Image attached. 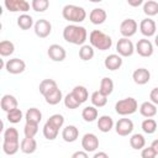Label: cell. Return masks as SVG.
<instances>
[{
    "label": "cell",
    "instance_id": "obj_6",
    "mask_svg": "<svg viewBox=\"0 0 158 158\" xmlns=\"http://www.w3.org/2000/svg\"><path fill=\"white\" fill-rule=\"evenodd\" d=\"M138 28V23L133 19H125L120 23V33L122 35L123 38H130L136 35Z\"/></svg>",
    "mask_w": 158,
    "mask_h": 158
},
{
    "label": "cell",
    "instance_id": "obj_12",
    "mask_svg": "<svg viewBox=\"0 0 158 158\" xmlns=\"http://www.w3.org/2000/svg\"><path fill=\"white\" fill-rule=\"evenodd\" d=\"M81 147L85 152H95L99 148V138L95 133H85L81 138Z\"/></svg>",
    "mask_w": 158,
    "mask_h": 158
},
{
    "label": "cell",
    "instance_id": "obj_44",
    "mask_svg": "<svg viewBox=\"0 0 158 158\" xmlns=\"http://www.w3.org/2000/svg\"><path fill=\"white\" fill-rule=\"evenodd\" d=\"M141 157H142V158H156V157H157V153H156V151L152 148V146H149V147H144V148L142 149Z\"/></svg>",
    "mask_w": 158,
    "mask_h": 158
},
{
    "label": "cell",
    "instance_id": "obj_23",
    "mask_svg": "<svg viewBox=\"0 0 158 158\" xmlns=\"http://www.w3.org/2000/svg\"><path fill=\"white\" fill-rule=\"evenodd\" d=\"M38 89H40V93H41L43 96H46V95L49 94L51 91L58 89V85H57V81L53 80V79H43V80L40 83Z\"/></svg>",
    "mask_w": 158,
    "mask_h": 158
},
{
    "label": "cell",
    "instance_id": "obj_42",
    "mask_svg": "<svg viewBox=\"0 0 158 158\" xmlns=\"http://www.w3.org/2000/svg\"><path fill=\"white\" fill-rule=\"evenodd\" d=\"M4 141H20L19 131L15 127H9L4 132Z\"/></svg>",
    "mask_w": 158,
    "mask_h": 158
},
{
    "label": "cell",
    "instance_id": "obj_1",
    "mask_svg": "<svg viewBox=\"0 0 158 158\" xmlns=\"http://www.w3.org/2000/svg\"><path fill=\"white\" fill-rule=\"evenodd\" d=\"M63 38L75 46H84L85 41L88 40V31L84 26L79 25H68L63 30Z\"/></svg>",
    "mask_w": 158,
    "mask_h": 158
},
{
    "label": "cell",
    "instance_id": "obj_22",
    "mask_svg": "<svg viewBox=\"0 0 158 158\" xmlns=\"http://www.w3.org/2000/svg\"><path fill=\"white\" fill-rule=\"evenodd\" d=\"M20 149L22 153L25 154H32L36 152L37 149V141L35 138H27L25 137L22 141H21V144H20Z\"/></svg>",
    "mask_w": 158,
    "mask_h": 158
},
{
    "label": "cell",
    "instance_id": "obj_14",
    "mask_svg": "<svg viewBox=\"0 0 158 158\" xmlns=\"http://www.w3.org/2000/svg\"><path fill=\"white\" fill-rule=\"evenodd\" d=\"M139 31L144 37H152L156 35L157 23L151 17H146L139 22Z\"/></svg>",
    "mask_w": 158,
    "mask_h": 158
},
{
    "label": "cell",
    "instance_id": "obj_37",
    "mask_svg": "<svg viewBox=\"0 0 158 158\" xmlns=\"http://www.w3.org/2000/svg\"><path fill=\"white\" fill-rule=\"evenodd\" d=\"M141 127H142V131H143L144 133H147V135L154 133V132L157 131V128H158L157 122H156V120H153V118H146V120H143Z\"/></svg>",
    "mask_w": 158,
    "mask_h": 158
},
{
    "label": "cell",
    "instance_id": "obj_16",
    "mask_svg": "<svg viewBox=\"0 0 158 158\" xmlns=\"http://www.w3.org/2000/svg\"><path fill=\"white\" fill-rule=\"evenodd\" d=\"M104 65H105V68L109 69V70H112V72H114V70H117V69H120L121 65H122V57L118 56L117 53L109 54V56L105 58V60H104Z\"/></svg>",
    "mask_w": 158,
    "mask_h": 158
},
{
    "label": "cell",
    "instance_id": "obj_49",
    "mask_svg": "<svg viewBox=\"0 0 158 158\" xmlns=\"http://www.w3.org/2000/svg\"><path fill=\"white\" fill-rule=\"evenodd\" d=\"M151 146H152V148L156 151V153H157V156H158V139H154Z\"/></svg>",
    "mask_w": 158,
    "mask_h": 158
},
{
    "label": "cell",
    "instance_id": "obj_10",
    "mask_svg": "<svg viewBox=\"0 0 158 158\" xmlns=\"http://www.w3.org/2000/svg\"><path fill=\"white\" fill-rule=\"evenodd\" d=\"M115 131H116V133L118 136H122V137L131 135L132 131H133V122H132V120H130L127 117L120 118L115 123Z\"/></svg>",
    "mask_w": 158,
    "mask_h": 158
},
{
    "label": "cell",
    "instance_id": "obj_51",
    "mask_svg": "<svg viewBox=\"0 0 158 158\" xmlns=\"http://www.w3.org/2000/svg\"><path fill=\"white\" fill-rule=\"evenodd\" d=\"M157 130H158V128H157Z\"/></svg>",
    "mask_w": 158,
    "mask_h": 158
},
{
    "label": "cell",
    "instance_id": "obj_38",
    "mask_svg": "<svg viewBox=\"0 0 158 158\" xmlns=\"http://www.w3.org/2000/svg\"><path fill=\"white\" fill-rule=\"evenodd\" d=\"M64 105L67 109H70V110H74V109H78L81 104L79 102V100L73 95V93H69L64 96Z\"/></svg>",
    "mask_w": 158,
    "mask_h": 158
},
{
    "label": "cell",
    "instance_id": "obj_21",
    "mask_svg": "<svg viewBox=\"0 0 158 158\" xmlns=\"http://www.w3.org/2000/svg\"><path fill=\"white\" fill-rule=\"evenodd\" d=\"M139 114L146 118H152L157 114V106L151 101H144L139 106Z\"/></svg>",
    "mask_w": 158,
    "mask_h": 158
},
{
    "label": "cell",
    "instance_id": "obj_11",
    "mask_svg": "<svg viewBox=\"0 0 158 158\" xmlns=\"http://www.w3.org/2000/svg\"><path fill=\"white\" fill-rule=\"evenodd\" d=\"M135 51L141 56V57H151L153 54V43L148 38H141L135 46Z\"/></svg>",
    "mask_w": 158,
    "mask_h": 158
},
{
    "label": "cell",
    "instance_id": "obj_31",
    "mask_svg": "<svg viewBox=\"0 0 158 158\" xmlns=\"http://www.w3.org/2000/svg\"><path fill=\"white\" fill-rule=\"evenodd\" d=\"M58 132H59V130L57 127H54L51 122L46 121V123L43 126V136H44V138H47L48 141H53V139L57 138Z\"/></svg>",
    "mask_w": 158,
    "mask_h": 158
},
{
    "label": "cell",
    "instance_id": "obj_30",
    "mask_svg": "<svg viewBox=\"0 0 158 158\" xmlns=\"http://www.w3.org/2000/svg\"><path fill=\"white\" fill-rule=\"evenodd\" d=\"M43 98H44V100H46L47 104H49V105H57V104H59V102L62 101L63 94H62V90L58 88V89L51 91L49 94H47V95L43 96Z\"/></svg>",
    "mask_w": 158,
    "mask_h": 158
},
{
    "label": "cell",
    "instance_id": "obj_41",
    "mask_svg": "<svg viewBox=\"0 0 158 158\" xmlns=\"http://www.w3.org/2000/svg\"><path fill=\"white\" fill-rule=\"evenodd\" d=\"M49 1L48 0H32L31 1V7L37 11V12H43L48 9Z\"/></svg>",
    "mask_w": 158,
    "mask_h": 158
},
{
    "label": "cell",
    "instance_id": "obj_24",
    "mask_svg": "<svg viewBox=\"0 0 158 158\" xmlns=\"http://www.w3.org/2000/svg\"><path fill=\"white\" fill-rule=\"evenodd\" d=\"M99 91H100L102 95H105V96L111 95L112 91H114V81H112V79L109 78V77H104V78L101 79V81H100Z\"/></svg>",
    "mask_w": 158,
    "mask_h": 158
},
{
    "label": "cell",
    "instance_id": "obj_33",
    "mask_svg": "<svg viewBox=\"0 0 158 158\" xmlns=\"http://www.w3.org/2000/svg\"><path fill=\"white\" fill-rule=\"evenodd\" d=\"M90 100H91L93 106H95V107H102V106H105L107 104V96L102 95L99 90H96V91H94L91 94Z\"/></svg>",
    "mask_w": 158,
    "mask_h": 158
},
{
    "label": "cell",
    "instance_id": "obj_9",
    "mask_svg": "<svg viewBox=\"0 0 158 158\" xmlns=\"http://www.w3.org/2000/svg\"><path fill=\"white\" fill-rule=\"evenodd\" d=\"M5 69L7 73L10 74H21L25 72L26 69V63L23 59H20V58H12V59H9L6 63H5Z\"/></svg>",
    "mask_w": 158,
    "mask_h": 158
},
{
    "label": "cell",
    "instance_id": "obj_15",
    "mask_svg": "<svg viewBox=\"0 0 158 158\" xmlns=\"http://www.w3.org/2000/svg\"><path fill=\"white\" fill-rule=\"evenodd\" d=\"M132 79L137 85H144L151 80V73L146 68H137L132 73Z\"/></svg>",
    "mask_w": 158,
    "mask_h": 158
},
{
    "label": "cell",
    "instance_id": "obj_34",
    "mask_svg": "<svg viewBox=\"0 0 158 158\" xmlns=\"http://www.w3.org/2000/svg\"><path fill=\"white\" fill-rule=\"evenodd\" d=\"M94 54H95L94 48L90 44H84V46H81L79 48V57L84 62H88V60L93 59L94 58Z\"/></svg>",
    "mask_w": 158,
    "mask_h": 158
},
{
    "label": "cell",
    "instance_id": "obj_40",
    "mask_svg": "<svg viewBox=\"0 0 158 158\" xmlns=\"http://www.w3.org/2000/svg\"><path fill=\"white\" fill-rule=\"evenodd\" d=\"M6 118H7V121H9L10 123H19V122L23 118V114H22L21 109L17 107V109H14V110H11L10 112H7Z\"/></svg>",
    "mask_w": 158,
    "mask_h": 158
},
{
    "label": "cell",
    "instance_id": "obj_27",
    "mask_svg": "<svg viewBox=\"0 0 158 158\" xmlns=\"http://www.w3.org/2000/svg\"><path fill=\"white\" fill-rule=\"evenodd\" d=\"M98 116H99V112H98V109L95 106H85L81 111V117L86 122L95 121L98 118Z\"/></svg>",
    "mask_w": 158,
    "mask_h": 158
},
{
    "label": "cell",
    "instance_id": "obj_48",
    "mask_svg": "<svg viewBox=\"0 0 158 158\" xmlns=\"http://www.w3.org/2000/svg\"><path fill=\"white\" fill-rule=\"evenodd\" d=\"M93 158H109V154H107L106 152L100 151V152H96V153L93 156Z\"/></svg>",
    "mask_w": 158,
    "mask_h": 158
},
{
    "label": "cell",
    "instance_id": "obj_29",
    "mask_svg": "<svg viewBox=\"0 0 158 158\" xmlns=\"http://www.w3.org/2000/svg\"><path fill=\"white\" fill-rule=\"evenodd\" d=\"M72 93L79 100L80 104L85 102L88 100V98H89V91H88V89L84 85H75L74 89L72 90Z\"/></svg>",
    "mask_w": 158,
    "mask_h": 158
},
{
    "label": "cell",
    "instance_id": "obj_32",
    "mask_svg": "<svg viewBox=\"0 0 158 158\" xmlns=\"http://www.w3.org/2000/svg\"><path fill=\"white\" fill-rule=\"evenodd\" d=\"M130 146L133 148V149H143L144 146H146V138L141 133H135L131 136L130 138Z\"/></svg>",
    "mask_w": 158,
    "mask_h": 158
},
{
    "label": "cell",
    "instance_id": "obj_13",
    "mask_svg": "<svg viewBox=\"0 0 158 158\" xmlns=\"http://www.w3.org/2000/svg\"><path fill=\"white\" fill-rule=\"evenodd\" d=\"M47 54L49 57V59H52L53 62H63L67 57V52L64 49V47H62L60 44L53 43L48 47Z\"/></svg>",
    "mask_w": 158,
    "mask_h": 158
},
{
    "label": "cell",
    "instance_id": "obj_26",
    "mask_svg": "<svg viewBox=\"0 0 158 158\" xmlns=\"http://www.w3.org/2000/svg\"><path fill=\"white\" fill-rule=\"evenodd\" d=\"M17 26H19L21 30H23V31L30 30L32 26H35L32 16L28 15V14H21V15L17 17Z\"/></svg>",
    "mask_w": 158,
    "mask_h": 158
},
{
    "label": "cell",
    "instance_id": "obj_4",
    "mask_svg": "<svg viewBox=\"0 0 158 158\" xmlns=\"http://www.w3.org/2000/svg\"><path fill=\"white\" fill-rule=\"evenodd\" d=\"M138 110V102L135 98H125L115 104V111L121 116H128Z\"/></svg>",
    "mask_w": 158,
    "mask_h": 158
},
{
    "label": "cell",
    "instance_id": "obj_8",
    "mask_svg": "<svg viewBox=\"0 0 158 158\" xmlns=\"http://www.w3.org/2000/svg\"><path fill=\"white\" fill-rule=\"evenodd\" d=\"M33 30H35V33L37 37L40 38H46L51 35L52 32V25L48 20L46 19H40L35 22V26H33Z\"/></svg>",
    "mask_w": 158,
    "mask_h": 158
},
{
    "label": "cell",
    "instance_id": "obj_35",
    "mask_svg": "<svg viewBox=\"0 0 158 158\" xmlns=\"http://www.w3.org/2000/svg\"><path fill=\"white\" fill-rule=\"evenodd\" d=\"M143 12L151 17V16H156L158 14V1L154 0H148L146 2H143Z\"/></svg>",
    "mask_w": 158,
    "mask_h": 158
},
{
    "label": "cell",
    "instance_id": "obj_7",
    "mask_svg": "<svg viewBox=\"0 0 158 158\" xmlns=\"http://www.w3.org/2000/svg\"><path fill=\"white\" fill-rule=\"evenodd\" d=\"M4 5L10 12L26 14L30 10V2H27L26 0H5Z\"/></svg>",
    "mask_w": 158,
    "mask_h": 158
},
{
    "label": "cell",
    "instance_id": "obj_46",
    "mask_svg": "<svg viewBox=\"0 0 158 158\" xmlns=\"http://www.w3.org/2000/svg\"><path fill=\"white\" fill-rule=\"evenodd\" d=\"M70 158H89V156H88V152L85 151H77L72 154Z\"/></svg>",
    "mask_w": 158,
    "mask_h": 158
},
{
    "label": "cell",
    "instance_id": "obj_19",
    "mask_svg": "<svg viewBox=\"0 0 158 158\" xmlns=\"http://www.w3.org/2000/svg\"><path fill=\"white\" fill-rule=\"evenodd\" d=\"M78 137H79V130L74 125H68L62 131V138L68 143L75 142Z\"/></svg>",
    "mask_w": 158,
    "mask_h": 158
},
{
    "label": "cell",
    "instance_id": "obj_39",
    "mask_svg": "<svg viewBox=\"0 0 158 158\" xmlns=\"http://www.w3.org/2000/svg\"><path fill=\"white\" fill-rule=\"evenodd\" d=\"M38 132V123H33V122H26L25 127H23V133L25 137L27 138H35V136Z\"/></svg>",
    "mask_w": 158,
    "mask_h": 158
},
{
    "label": "cell",
    "instance_id": "obj_2",
    "mask_svg": "<svg viewBox=\"0 0 158 158\" xmlns=\"http://www.w3.org/2000/svg\"><path fill=\"white\" fill-rule=\"evenodd\" d=\"M89 42L93 48L99 51H107L112 46V38L100 30H93L89 33Z\"/></svg>",
    "mask_w": 158,
    "mask_h": 158
},
{
    "label": "cell",
    "instance_id": "obj_18",
    "mask_svg": "<svg viewBox=\"0 0 158 158\" xmlns=\"http://www.w3.org/2000/svg\"><path fill=\"white\" fill-rule=\"evenodd\" d=\"M106 17H107V14L101 7H95L89 14V20H90V22L93 25H101V23H104L106 21Z\"/></svg>",
    "mask_w": 158,
    "mask_h": 158
},
{
    "label": "cell",
    "instance_id": "obj_36",
    "mask_svg": "<svg viewBox=\"0 0 158 158\" xmlns=\"http://www.w3.org/2000/svg\"><path fill=\"white\" fill-rule=\"evenodd\" d=\"M15 52V44L9 41V40H4L0 42V54L2 57H9Z\"/></svg>",
    "mask_w": 158,
    "mask_h": 158
},
{
    "label": "cell",
    "instance_id": "obj_25",
    "mask_svg": "<svg viewBox=\"0 0 158 158\" xmlns=\"http://www.w3.org/2000/svg\"><path fill=\"white\" fill-rule=\"evenodd\" d=\"M20 141H4L2 142V151L7 156H14L20 149Z\"/></svg>",
    "mask_w": 158,
    "mask_h": 158
},
{
    "label": "cell",
    "instance_id": "obj_43",
    "mask_svg": "<svg viewBox=\"0 0 158 158\" xmlns=\"http://www.w3.org/2000/svg\"><path fill=\"white\" fill-rule=\"evenodd\" d=\"M47 121L51 122L54 127H57V128L59 130V128H62L63 125H64V116L60 115V114H54V115H52Z\"/></svg>",
    "mask_w": 158,
    "mask_h": 158
},
{
    "label": "cell",
    "instance_id": "obj_50",
    "mask_svg": "<svg viewBox=\"0 0 158 158\" xmlns=\"http://www.w3.org/2000/svg\"><path fill=\"white\" fill-rule=\"evenodd\" d=\"M154 44L158 47V33L156 35V37H154Z\"/></svg>",
    "mask_w": 158,
    "mask_h": 158
},
{
    "label": "cell",
    "instance_id": "obj_28",
    "mask_svg": "<svg viewBox=\"0 0 158 158\" xmlns=\"http://www.w3.org/2000/svg\"><path fill=\"white\" fill-rule=\"evenodd\" d=\"M25 118H26V122L40 123L42 120V112L37 107H30L25 114Z\"/></svg>",
    "mask_w": 158,
    "mask_h": 158
},
{
    "label": "cell",
    "instance_id": "obj_47",
    "mask_svg": "<svg viewBox=\"0 0 158 158\" xmlns=\"http://www.w3.org/2000/svg\"><path fill=\"white\" fill-rule=\"evenodd\" d=\"M127 4L132 7H137L139 5H143V0H127Z\"/></svg>",
    "mask_w": 158,
    "mask_h": 158
},
{
    "label": "cell",
    "instance_id": "obj_3",
    "mask_svg": "<svg viewBox=\"0 0 158 158\" xmlns=\"http://www.w3.org/2000/svg\"><path fill=\"white\" fill-rule=\"evenodd\" d=\"M62 16L64 20L73 22L74 25L80 23L85 20L86 17V11L84 7L78 6V5H73V4H68L63 7L62 10Z\"/></svg>",
    "mask_w": 158,
    "mask_h": 158
},
{
    "label": "cell",
    "instance_id": "obj_5",
    "mask_svg": "<svg viewBox=\"0 0 158 158\" xmlns=\"http://www.w3.org/2000/svg\"><path fill=\"white\" fill-rule=\"evenodd\" d=\"M116 52L121 57H131L135 52V44L130 38H120L116 43Z\"/></svg>",
    "mask_w": 158,
    "mask_h": 158
},
{
    "label": "cell",
    "instance_id": "obj_17",
    "mask_svg": "<svg viewBox=\"0 0 158 158\" xmlns=\"http://www.w3.org/2000/svg\"><path fill=\"white\" fill-rule=\"evenodd\" d=\"M17 105H19L17 99H16L14 95H11V94H5V95L1 98L0 106H1L2 111H5L6 114L10 112V111L14 110V109H17Z\"/></svg>",
    "mask_w": 158,
    "mask_h": 158
},
{
    "label": "cell",
    "instance_id": "obj_20",
    "mask_svg": "<svg viewBox=\"0 0 158 158\" xmlns=\"http://www.w3.org/2000/svg\"><path fill=\"white\" fill-rule=\"evenodd\" d=\"M114 126H115L114 120H112V117L109 116V115H102V116H100V117L98 118V128H99L101 132H104V133L110 132V131L114 128Z\"/></svg>",
    "mask_w": 158,
    "mask_h": 158
},
{
    "label": "cell",
    "instance_id": "obj_45",
    "mask_svg": "<svg viewBox=\"0 0 158 158\" xmlns=\"http://www.w3.org/2000/svg\"><path fill=\"white\" fill-rule=\"evenodd\" d=\"M149 101L153 102L156 106L158 105V88H153L149 93Z\"/></svg>",
    "mask_w": 158,
    "mask_h": 158
}]
</instances>
